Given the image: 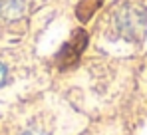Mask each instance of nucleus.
<instances>
[{
    "mask_svg": "<svg viewBox=\"0 0 147 135\" xmlns=\"http://www.w3.org/2000/svg\"><path fill=\"white\" fill-rule=\"evenodd\" d=\"M113 24L117 32L123 36H133V34H143L147 28V8L131 2L123 4L113 10Z\"/></svg>",
    "mask_w": 147,
    "mask_h": 135,
    "instance_id": "nucleus-1",
    "label": "nucleus"
},
{
    "mask_svg": "<svg viewBox=\"0 0 147 135\" xmlns=\"http://www.w3.org/2000/svg\"><path fill=\"white\" fill-rule=\"evenodd\" d=\"M84 44H86V34H84V32H76V36H74L72 40L64 46V52H62V56H60L62 64L76 62V60H78V56H80V54H82V50H84Z\"/></svg>",
    "mask_w": 147,
    "mask_h": 135,
    "instance_id": "nucleus-2",
    "label": "nucleus"
},
{
    "mask_svg": "<svg viewBox=\"0 0 147 135\" xmlns=\"http://www.w3.org/2000/svg\"><path fill=\"white\" fill-rule=\"evenodd\" d=\"M4 78H6V68H4V64L0 62V84L4 82Z\"/></svg>",
    "mask_w": 147,
    "mask_h": 135,
    "instance_id": "nucleus-3",
    "label": "nucleus"
}]
</instances>
